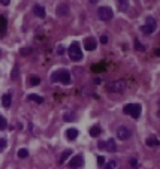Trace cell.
Here are the masks:
<instances>
[{
    "label": "cell",
    "mask_w": 160,
    "mask_h": 169,
    "mask_svg": "<svg viewBox=\"0 0 160 169\" xmlns=\"http://www.w3.org/2000/svg\"><path fill=\"white\" fill-rule=\"evenodd\" d=\"M51 81L52 82H61L63 85H69L72 82V76H70V72L66 69H60V70H56L51 76Z\"/></svg>",
    "instance_id": "6da1fadb"
},
{
    "label": "cell",
    "mask_w": 160,
    "mask_h": 169,
    "mask_svg": "<svg viewBox=\"0 0 160 169\" xmlns=\"http://www.w3.org/2000/svg\"><path fill=\"white\" fill-rule=\"evenodd\" d=\"M127 88V82L124 79H115L106 84V91L109 93H123Z\"/></svg>",
    "instance_id": "7a4b0ae2"
},
{
    "label": "cell",
    "mask_w": 160,
    "mask_h": 169,
    "mask_svg": "<svg viewBox=\"0 0 160 169\" xmlns=\"http://www.w3.org/2000/svg\"><path fill=\"white\" fill-rule=\"evenodd\" d=\"M67 56L70 60L73 61H81L82 60V51H81V47H79L78 42H72L70 47L67 49Z\"/></svg>",
    "instance_id": "3957f363"
},
{
    "label": "cell",
    "mask_w": 160,
    "mask_h": 169,
    "mask_svg": "<svg viewBox=\"0 0 160 169\" xmlns=\"http://www.w3.org/2000/svg\"><path fill=\"white\" fill-rule=\"evenodd\" d=\"M141 111H142V108H141L139 103H127V105H124V108H123V112L126 115H130L132 118H139Z\"/></svg>",
    "instance_id": "277c9868"
},
{
    "label": "cell",
    "mask_w": 160,
    "mask_h": 169,
    "mask_svg": "<svg viewBox=\"0 0 160 169\" xmlns=\"http://www.w3.org/2000/svg\"><path fill=\"white\" fill-rule=\"evenodd\" d=\"M157 27V24H156V20L153 18V16H147V20H145V24L141 27V32L144 33V34H151V33H154Z\"/></svg>",
    "instance_id": "5b68a950"
},
{
    "label": "cell",
    "mask_w": 160,
    "mask_h": 169,
    "mask_svg": "<svg viewBox=\"0 0 160 169\" xmlns=\"http://www.w3.org/2000/svg\"><path fill=\"white\" fill-rule=\"evenodd\" d=\"M97 16H99V20H102V21H109V20H112L114 14H112V9L109 6H100L99 9H97Z\"/></svg>",
    "instance_id": "8992f818"
},
{
    "label": "cell",
    "mask_w": 160,
    "mask_h": 169,
    "mask_svg": "<svg viewBox=\"0 0 160 169\" xmlns=\"http://www.w3.org/2000/svg\"><path fill=\"white\" fill-rule=\"evenodd\" d=\"M84 165V156L82 154H76L75 157L70 159V162H69V169H79Z\"/></svg>",
    "instance_id": "52a82bcc"
},
{
    "label": "cell",
    "mask_w": 160,
    "mask_h": 169,
    "mask_svg": "<svg viewBox=\"0 0 160 169\" xmlns=\"http://www.w3.org/2000/svg\"><path fill=\"white\" fill-rule=\"evenodd\" d=\"M117 136H118V139H121V141H127V139L132 136V132H130V129L126 127V126H120V127L117 129Z\"/></svg>",
    "instance_id": "ba28073f"
},
{
    "label": "cell",
    "mask_w": 160,
    "mask_h": 169,
    "mask_svg": "<svg viewBox=\"0 0 160 169\" xmlns=\"http://www.w3.org/2000/svg\"><path fill=\"white\" fill-rule=\"evenodd\" d=\"M69 5L67 3H60L58 6H57V9H56V14H57V16H67L69 15Z\"/></svg>",
    "instance_id": "9c48e42d"
},
{
    "label": "cell",
    "mask_w": 160,
    "mask_h": 169,
    "mask_svg": "<svg viewBox=\"0 0 160 169\" xmlns=\"http://www.w3.org/2000/svg\"><path fill=\"white\" fill-rule=\"evenodd\" d=\"M96 47H97V42H96L94 38H87L84 41V48H85V51H94Z\"/></svg>",
    "instance_id": "30bf717a"
},
{
    "label": "cell",
    "mask_w": 160,
    "mask_h": 169,
    "mask_svg": "<svg viewBox=\"0 0 160 169\" xmlns=\"http://www.w3.org/2000/svg\"><path fill=\"white\" fill-rule=\"evenodd\" d=\"M33 14L36 15V16H39V18H45V8H43L42 5H34L33 6Z\"/></svg>",
    "instance_id": "8fae6325"
},
{
    "label": "cell",
    "mask_w": 160,
    "mask_h": 169,
    "mask_svg": "<svg viewBox=\"0 0 160 169\" xmlns=\"http://www.w3.org/2000/svg\"><path fill=\"white\" fill-rule=\"evenodd\" d=\"M8 30V20L5 15H0V36H5Z\"/></svg>",
    "instance_id": "7c38bea8"
},
{
    "label": "cell",
    "mask_w": 160,
    "mask_h": 169,
    "mask_svg": "<svg viewBox=\"0 0 160 169\" xmlns=\"http://www.w3.org/2000/svg\"><path fill=\"white\" fill-rule=\"evenodd\" d=\"M11 103H12V96H11L9 93L3 94V96H2V105H3V108H9Z\"/></svg>",
    "instance_id": "4fadbf2b"
},
{
    "label": "cell",
    "mask_w": 160,
    "mask_h": 169,
    "mask_svg": "<svg viewBox=\"0 0 160 169\" xmlns=\"http://www.w3.org/2000/svg\"><path fill=\"white\" fill-rule=\"evenodd\" d=\"M106 150L109 153H117V144H115L114 139H108L106 141Z\"/></svg>",
    "instance_id": "5bb4252c"
},
{
    "label": "cell",
    "mask_w": 160,
    "mask_h": 169,
    "mask_svg": "<svg viewBox=\"0 0 160 169\" xmlns=\"http://www.w3.org/2000/svg\"><path fill=\"white\" fill-rule=\"evenodd\" d=\"M66 136H67L69 141H75V139L78 138V130L73 129V127H72V129H67V130H66Z\"/></svg>",
    "instance_id": "9a60e30c"
},
{
    "label": "cell",
    "mask_w": 160,
    "mask_h": 169,
    "mask_svg": "<svg viewBox=\"0 0 160 169\" xmlns=\"http://www.w3.org/2000/svg\"><path fill=\"white\" fill-rule=\"evenodd\" d=\"M70 154H72V150H66V151H63V153H61V156H60V159H58V165H63L66 160L70 157Z\"/></svg>",
    "instance_id": "2e32d148"
},
{
    "label": "cell",
    "mask_w": 160,
    "mask_h": 169,
    "mask_svg": "<svg viewBox=\"0 0 160 169\" xmlns=\"http://www.w3.org/2000/svg\"><path fill=\"white\" fill-rule=\"evenodd\" d=\"M145 144H147L148 147H159V145H160V141H159L156 136H150V138H147Z\"/></svg>",
    "instance_id": "e0dca14e"
},
{
    "label": "cell",
    "mask_w": 160,
    "mask_h": 169,
    "mask_svg": "<svg viewBox=\"0 0 160 169\" xmlns=\"http://www.w3.org/2000/svg\"><path fill=\"white\" fill-rule=\"evenodd\" d=\"M117 5H118V11L124 12V11H127V8H129V3H127V0H117Z\"/></svg>",
    "instance_id": "ac0fdd59"
},
{
    "label": "cell",
    "mask_w": 160,
    "mask_h": 169,
    "mask_svg": "<svg viewBox=\"0 0 160 169\" xmlns=\"http://www.w3.org/2000/svg\"><path fill=\"white\" fill-rule=\"evenodd\" d=\"M100 133H102V129L99 127V126H93L91 129H90V136H99L100 135Z\"/></svg>",
    "instance_id": "d6986e66"
},
{
    "label": "cell",
    "mask_w": 160,
    "mask_h": 169,
    "mask_svg": "<svg viewBox=\"0 0 160 169\" xmlns=\"http://www.w3.org/2000/svg\"><path fill=\"white\" fill-rule=\"evenodd\" d=\"M133 45H135V49L139 51V52H144V51H145V47L139 42V39H135V41H133Z\"/></svg>",
    "instance_id": "ffe728a7"
},
{
    "label": "cell",
    "mask_w": 160,
    "mask_h": 169,
    "mask_svg": "<svg viewBox=\"0 0 160 169\" xmlns=\"http://www.w3.org/2000/svg\"><path fill=\"white\" fill-rule=\"evenodd\" d=\"M29 99L33 100V102H38V103H42L43 102V97L39 96V94H29Z\"/></svg>",
    "instance_id": "44dd1931"
},
{
    "label": "cell",
    "mask_w": 160,
    "mask_h": 169,
    "mask_svg": "<svg viewBox=\"0 0 160 169\" xmlns=\"http://www.w3.org/2000/svg\"><path fill=\"white\" fill-rule=\"evenodd\" d=\"M16 156H18V159H25V157H29V151L25 148H21V150H18Z\"/></svg>",
    "instance_id": "7402d4cb"
},
{
    "label": "cell",
    "mask_w": 160,
    "mask_h": 169,
    "mask_svg": "<svg viewBox=\"0 0 160 169\" xmlns=\"http://www.w3.org/2000/svg\"><path fill=\"white\" fill-rule=\"evenodd\" d=\"M18 75H20V69H18V66H15L12 74H11V79L12 81H16V79H18Z\"/></svg>",
    "instance_id": "603a6c76"
},
{
    "label": "cell",
    "mask_w": 160,
    "mask_h": 169,
    "mask_svg": "<svg viewBox=\"0 0 160 169\" xmlns=\"http://www.w3.org/2000/svg\"><path fill=\"white\" fill-rule=\"evenodd\" d=\"M6 127H8V121H6L5 117H2V115H0V130H5Z\"/></svg>",
    "instance_id": "cb8c5ba5"
},
{
    "label": "cell",
    "mask_w": 160,
    "mask_h": 169,
    "mask_svg": "<svg viewBox=\"0 0 160 169\" xmlns=\"http://www.w3.org/2000/svg\"><path fill=\"white\" fill-rule=\"evenodd\" d=\"M6 147H8V141H6L5 138H0V153H2V151H5Z\"/></svg>",
    "instance_id": "d4e9b609"
},
{
    "label": "cell",
    "mask_w": 160,
    "mask_h": 169,
    "mask_svg": "<svg viewBox=\"0 0 160 169\" xmlns=\"http://www.w3.org/2000/svg\"><path fill=\"white\" fill-rule=\"evenodd\" d=\"M29 82H30V85H38V84L41 82V78H39V76H32Z\"/></svg>",
    "instance_id": "484cf974"
},
{
    "label": "cell",
    "mask_w": 160,
    "mask_h": 169,
    "mask_svg": "<svg viewBox=\"0 0 160 169\" xmlns=\"http://www.w3.org/2000/svg\"><path fill=\"white\" fill-rule=\"evenodd\" d=\"M32 51H33L32 48H21V49H20V54H21V56H29Z\"/></svg>",
    "instance_id": "4316f807"
},
{
    "label": "cell",
    "mask_w": 160,
    "mask_h": 169,
    "mask_svg": "<svg viewBox=\"0 0 160 169\" xmlns=\"http://www.w3.org/2000/svg\"><path fill=\"white\" fill-rule=\"evenodd\" d=\"M115 166H117V163H115L114 160H111V162H108V163H106L105 169H115Z\"/></svg>",
    "instance_id": "83f0119b"
},
{
    "label": "cell",
    "mask_w": 160,
    "mask_h": 169,
    "mask_svg": "<svg viewBox=\"0 0 160 169\" xmlns=\"http://www.w3.org/2000/svg\"><path fill=\"white\" fill-rule=\"evenodd\" d=\"M65 120L66 121H70V120H75V114H65Z\"/></svg>",
    "instance_id": "f1b7e54d"
},
{
    "label": "cell",
    "mask_w": 160,
    "mask_h": 169,
    "mask_svg": "<svg viewBox=\"0 0 160 169\" xmlns=\"http://www.w3.org/2000/svg\"><path fill=\"white\" fill-rule=\"evenodd\" d=\"M56 52H57L58 56H63V54H65V48L61 47V45H58V47H57V51H56Z\"/></svg>",
    "instance_id": "f546056e"
},
{
    "label": "cell",
    "mask_w": 160,
    "mask_h": 169,
    "mask_svg": "<svg viewBox=\"0 0 160 169\" xmlns=\"http://www.w3.org/2000/svg\"><path fill=\"white\" fill-rule=\"evenodd\" d=\"M97 163H99V166H103L105 165V157L103 156H99V157H97Z\"/></svg>",
    "instance_id": "4dcf8cb0"
},
{
    "label": "cell",
    "mask_w": 160,
    "mask_h": 169,
    "mask_svg": "<svg viewBox=\"0 0 160 169\" xmlns=\"http://www.w3.org/2000/svg\"><path fill=\"white\" fill-rule=\"evenodd\" d=\"M108 36H106V34H103V36H100V43H103V45H106V43H108Z\"/></svg>",
    "instance_id": "1f68e13d"
},
{
    "label": "cell",
    "mask_w": 160,
    "mask_h": 169,
    "mask_svg": "<svg viewBox=\"0 0 160 169\" xmlns=\"http://www.w3.org/2000/svg\"><path fill=\"white\" fill-rule=\"evenodd\" d=\"M97 147H99L100 150H106V142H105V141H99V144H97Z\"/></svg>",
    "instance_id": "d6a6232c"
},
{
    "label": "cell",
    "mask_w": 160,
    "mask_h": 169,
    "mask_svg": "<svg viewBox=\"0 0 160 169\" xmlns=\"http://www.w3.org/2000/svg\"><path fill=\"white\" fill-rule=\"evenodd\" d=\"M130 165H132V168H136L138 162H136V159H135V157H132V159H130Z\"/></svg>",
    "instance_id": "836d02e7"
},
{
    "label": "cell",
    "mask_w": 160,
    "mask_h": 169,
    "mask_svg": "<svg viewBox=\"0 0 160 169\" xmlns=\"http://www.w3.org/2000/svg\"><path fill=\"white\" fill-rule=\"evenodd\" d=\"M0 3H2L3 6H8V5L11 3V0H0Z\"/></svg>",
    "instance_id": "e575fe53"
},
{
    "label": "cell",
    "mask_w": 160,
    "mask_h": 169,
    "mask_svg": "<svg viewBox=\"0 0 160 169\" xmlns=\"http://www.w3.org/2000/svg\"><path fill=\"white\" fill-rule=\"evenodd\" d=\"M154 54H156L157 57H160V48H157V49L154 51Z\"/></svg>",
    "instance_id": "d590c367"
},
{
    "label": "cell",
    "mask_w": 160,
    "mask_h": 169,
    "mask_svg": "<svg viewBox=\"0 0 160 169\" xmlns=\"http://www.w3.org/2000/svg\"><path fill=\"white\" fill-rule=\"evenodd\" d=\"M94 84H96V85L100 84V78H94Z\"/></svg>",
    "instance_id": "8d00e7d4"
},
{
    "label": "cell",
    "mask_w": 160,
    "mask_h": 169,
    "mask_svg": "<svg viewBox=\"0 0 160 169\" xmlns=\"http://www.w3.org/2000/svg\"><path fill=\"white\" fill-rule=\"evenodd\" d=\"M0 57H2V52H0Z\"/></svg>",
    "instance_id": "74e56055"
},
{
    "label": "cell",
    "mask_w": 160,
    "mask_h": 169,
    "mask_svg": "<svg viewBox=\"0 0 160 169\" xmlns=\"http://www.w3.org/2000/svg\"><path fill=\"white\" fill-rule=\"evenodd\" d=\"M91 2H96V0H91Z\"/></svg>",
    "instance_id": "f35d334b"
}]
</instances>
